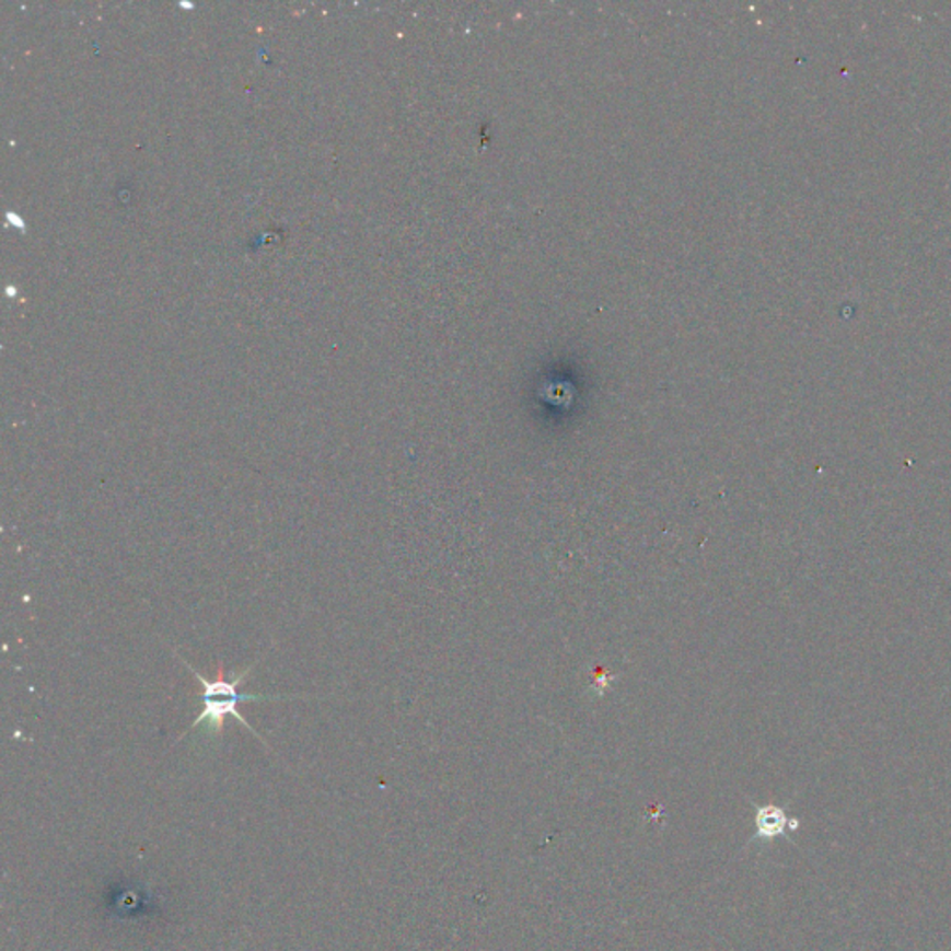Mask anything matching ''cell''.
<instances>
[{"instance_id": "1", "label": "cell", "mask_w": 951, "mask_h": 951, "mask_svg": "<svg viewBox=\"0 0 951 951\" xmlns=\"http://www.w3.org/2000/svg\"><path fill=\"white\" fill-rule=\"evenodd\" d=\"M177 654V652H175ZM178 657V654H177ZM181 662L185 663L186 670L190 671L192 675L196 676L197 681L201 682V686H204V695H201V703H204V710L201 714L197 716L196 721L190 724V729L183 734L181 738H185L188 732L194 731V729H199V727H205L207 732L210 734H221L223 731V724H225V719L231 716V718L236 719L239 723L244 724L246 729L255 734V737L260 740V742L265 743L266 747H268V743L263 740V737L258 734L255 729H253V724H250V721H246V718L240 714L239 706L242 703H255V700H287V699H300L301 695H242L240 694V686L242 684H246L247 676L252 675V671L257 668V662L246 668V670L239 673V675H234L231 681L225 679L223 675V668L218 665V675L216 679H207V676L201 675L199 671L194 670L190 663L183 660V658L178 657ZM178 738V740H181Z\"/></svg>"}, {"instance_id": "2", "label": "cell", "mask_w": 951, "mask_h": 951, "mask_svg": "<svg viewBox=\"0 0 951 951\" xmlns=\"http://www.w3.org/2000/svg\"><path fill=\"white\" fill-rule=\"evenodd\" d=\"M798 827V822H792L780 807L766 804L756 811V836L758 838H775L785 835L786 828Z\"/></svg>"}]
</instances>
